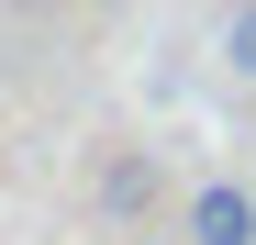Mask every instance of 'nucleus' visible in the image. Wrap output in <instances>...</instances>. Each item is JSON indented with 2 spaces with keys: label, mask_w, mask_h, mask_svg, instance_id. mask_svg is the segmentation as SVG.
I'll return each mask as SVG.
<instances>
[{
  "label": "nucleus",
  "mask_w": 256,
  "mask_h": 245,
  "mask_svg": "<svg viewBox=\"0 0 256 245\" xmlns=\"http://www.w3.org/2000/svg\"><path fill=\"white\" fill-rule=\"evenodd\" d=\"M223 67H234V78H245V90H256V0H245V12L223 22Z\"/></svg>",
  "instance_id": "7ed1b4c3"
},
{
  "label": "nucleus",
  "mask_w": 256,
  "mask_h": 245,
  "mask_svg": "<svg viewBox=\"0 0 256 245\" xmlns=\"http://www.w3.org/2000/svg\"><path fill=\"white\" fill-rule=\"evenodd\" d=\"M190 245H256V190L245 178H200L190 190Z\"/></svg>",
  "instance_id": "f257e3e1"
},
{
  "label": "nucleus",
  "mask_w": 256,
  "mask_h": 245,
  "mask_svg": "<svg viewBox=\"0 0 256 245\" xmlns=\"http://www.w3.org/2000/svg\"><path fill=\"white\" fill-rule=\"evenodd\" d=\"M100 200H112V212H145V200H156V168H145V156H122V168L100 178Z\"/></svg>",
  "instance_id": "f03ea898"
}]
</instances>
